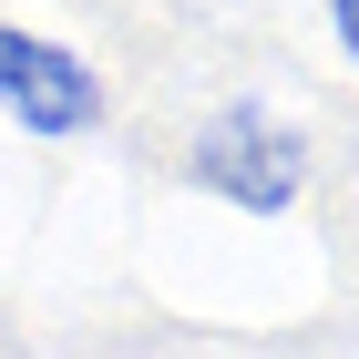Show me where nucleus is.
<instances>
[{
  "label": "nucleus",
  "instance_id": "nucleus-1",
  "mask_svg": "<svg viewBox=\"0 0 359 359\" xmlns=\"http://www.w3.org/2000/svg\"><path fill=\"white\" fill-rule=\"evenodd\" d=\"M185 175L205 195H226V205H247V216H287V205L308 195V134L277 123L267 103H226V113L195 123Z\"/></svg>",
  "mask_w": 359,
  "mask_h": 359
},
{
  "label": "nucleus",
  "instance_id": "nucleus-2",
  "mask_svg": "<svg viewBox=\"0 0 359 359\" xmlns=\"http://www.w3.org/2000/svg\"><path fill=\"white\" fill-rule=\"evenodd\" d=\"M0 113L21 134L62 144V134H93L103 123V72H93L72 41H41V31L0 21Z\"/></svg>",
  "mask_w": 359,
  "mask_h": 359
},
{
  "label": "nucleus",
  "instance_id": "nucleus-3",
  "mask_svg": "<svg viewBox=\"0 0 359 359\" xmlns=\"http://www.w3.org/2000/svg\"><path fill=\"white\" fill-rule=\"evenodd\" d=\"M329 31H339V52H349V72H359V0H329Z\"/></svg>",
  "mask_w": 359,
  "mask_h": 359
}]
</instances>
